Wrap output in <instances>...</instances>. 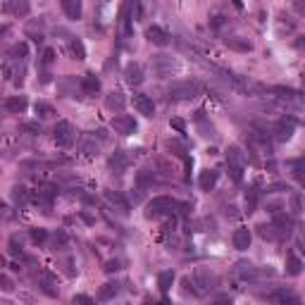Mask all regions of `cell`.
<instances>
[{"mask_svg": "<svg viewBox=\"0 0 305 305\" xmlns=\"http://www.w3.org/2000/svg\"><path fill=\"white\" fill-rule=\"evenodd\" d=\"M291 212H293V217H298V215L303 212V205H300V196H298V193L291 196Z\"/></svg>", "mask_w": 305, "mask_h": 305, "instance_id": "obj_39", "label": "cell"}, {"mask_svg": "<svg viewBox=\"0 0 305 305\" xmlns=\"http://www.w3.org/2000/svg\"><path fill=\"white\" fill-rule=\"evenodd\" d=\"M53 139L60 148H70L77 141V129L70 122H57V126L53 129Z\"/></svg>", "mask_w": 305, "mask_h": 305, "instance_id": "obj_5", "label": "cell"}, {"mask_svg": "<svg viewBox=\"0 0 305 305\" xmlns=\"http://www.w3.org/2000/svg\"><path fill=\"white\" fill-rule=\"evenodd\" d=\"M41 289H43V293H48V296L50 298H55L57 296V291L53 289V282H50V277H43V279H41V284H39Z\"/></svg>", "mask_w": 305, "mask_h": 305, "instance_id": "obj_38", "label": "cell"}, {"mask_svg": "<svg viewBox=\"0 0 305 305\" xmlns=\"http://www.w3.org/2000/svg\"><path fill=\"white\" fill-rule=\"evenodd\" d=\"M62 10L70 19H79L81 17V0H62Z\"/></svg>", "mask_w": 305, "mask_h": 305, "instance_id": "obj_27", "label": "cell"}, {"mask_svg": "<svg viewBox=\"0 0 305 305\" xmlns=\"http://www.w3.org/2000/svg\"><path fill=\"white\" fill-rule=\"evenodd\" d=\"M260 229V236L262 239H267V241H277V236H274V231H272V224L269 227H258Z\"/></svg>", "mask_w": 305, "mask_h": 305, "instance_id": "obj_44", "label": "cell"}, {"mask_svg": "<svg viewBox=\"0 0 305 305\" xmlns=\"http://www.w3.org/2000/svg\"><path fill=\"white\" fill-rule=\"evenodd\" d=\"M8 10L17 17H26L29 15V3H26V0H12L8 5Z\"/></svg>", "mask_w": 305, "mask_h": 305, "instance_id": "obj_30", "label": "cell"}, {"mask_svg": "<svg viewBox=\"0 0 305 305\" xmlns=\"http://www.w3.org/2000/svg\"><path fill=\"white\" fill-rule=\"evenodd\" d=\"M172 284H174V272H172V269L160 272V277H157V286H160V291H162V293H167V291L172 289Z\"/></svg>", "mask_w": 305, "mask_h": 305, "instance_id": "obj_29", "label": "cell"}, {"mask_svg": "<svg viewBox=\"0 0 305 305\" xmlns=\"http://www.w3.org/2000/svg\"><path fill=\"white\" fill-rule=\"evenodd\" d=\"M79 84H81V93H86V95H95L100 91V79L95 77V74H84V79Z\"/></svg>", "mask_w": 305, "mask_h": 305, "instance_id": "obj_17", "label": "cell"}, {"mask_svg": "<svg viewBox=\"0 0 305 305\" xmlns=\"http://www.w3.org/2000/svg\"><path fill=\"white\" fill-rule=\"evenodd\" d=\"M26 53H29L26 43H17V46L10 50V60H15V62H24V60H26Z\"/></svg>", "mask_w": 305, "mask_h": 305, "instance_id": "obj_31", "label": "cell"}, {"mask_svg": "<svg viewBox=\"0 0 305 305\" xmlns=\"http://www.w3.org/2000/svg\"><path fill=\"white\" fill-rule=\"evenodd\" d=\"M70 50H72V55H74L77 60H86V48H84V43H81L79 39H72Z\"/></svg>", "mask_w": 305, "mask_h": 305, "instance_id": "obj_32", "label": "cell"}, {"mask_svg": "<svg viewBox=\"0 0 305 305\" xmlns=\"http://www.w3.org/2000/svg\"><path fill=\"white\" fill-rule=\"evenodd\" d=\"M296 117H282L274 126V136L279 139V141H291L293 139V133H296Z\"/></svg>", "mask_w": 305, "mask_h": 305, "instance_id": "obj_8", "label": "cell"}, {"mask_svg": "<svg viewBox=\"0 0 305 305\" xmlns=\"http://www.w3.org/2000/svg\"><path fill=\"white\" fill-rule=\"evenodd\" d=\"M172 126H174V129H177V131H179V133H184V131H186V124H184L181 119H172Z\"/></svg>", "mask_w": 305, "mask_h": 305, "instance_id": "obj_48", "label": "cell"}, {"mask_svg": "<svg viewBox=\"0 0 305 305\" xmlns=\"http://www.w3.org/2000/svg\"><path fill=\"white\" fill-rule=\"evenodd\" d=\"M279 191H289L286 184H272V186H267V193H279Z\"/></svg>", "mask_w": 305, "mask_h": 305, "instance_id": "obj_47", "label": "cell"}, {"mask_svg": "<svg viewBox=\"0 0 305 305\" xmlns=\"http://www.w3.org/2000/svg\"><path fill=\"white\" fill-rule=\"evenodd\" d=\"M53 60H55V50L53 48H46V50H43V57H41V62L48 67V64H53Z\"/></svg>", "mask_w": 305, "mask_h": 305, "instance_id": "obj_43", "label": "cell"}, {"mask_svg": "<svg viewBox=\"0 0 305 305\" xmlns=\"http://www.w3.org/2000/svg\"><path fill=\"white\" fill-rule=\"evenodd\" d=\"M26 108H29V103H26L24 95H12V98L5 100V110H8V112H15V115H22Z\"/></svg>", "mask_w": 305, "mask_h": 305, "instance_id": "obj_20", "label": "cell"}, {"mask_svg": "<svg viewBox=\"0 0 305 305\" xmlns=\"http://www.w3.org/2000/svg\"><path fill=\"white\" fill-rule=\"evenodd\" d=\"M8 210H10L8 205H3V203H0V217H5V219H12V212H8Z\"/></svg>", "mask_w": 305, "mask_h": 305, "instance_id": "obj_51", "label": "cell"}, {"mask_svg": "<svg viewBox=\"0 0 305 305\" xmlns=\"http://www.w3.org/2000/svg\"><path fill=\"white\" fill-rule=\"evenodd\" d=\"M200 81H193V79H188V81H179V84H174L170 88V98L172 100H193L198 93H200Z\"/></svg>", "mask_w": 305, "mask_h": 305, "instance_id": "obj_3", "label": "cell"}, {"mask_svg": "<svg viewBox=\"0 0 305 305\" xmlns=\"http://www.w3.org/2000/svg\"><path fill=\"white\" fill-rule=\"evenodd\" d=\"M224 43H227V48H231V50H239V53H248V50H253L251 41L241 39V36H229V39H224Z\"/></svg>", "mask_w": 305, "mask_h": 305, "instance_id": "obj_22", "label": "cell"}, {"mask_svg": "<svg viewBox=\"0 0 305 305\" xmlns=\"http://www.w3.org/2000/svg\"><path fill=\"white\" fill-rule=\"evenodd\" d=\"M112 129H115V133L129 136V133L136 131V122H133V117H129V115H117V117L112 119Z\"/></svg>", "mask_w": 305, "mask_h": 305, "instance_id": "obj_10", "label": "cell"}, {"mask_svg": "<svg viewBox=\"0 0 305 305\" xmlns=\"http://www.w3.org/2000/svg\"><path fill=\"white\" fill-rule=\"evenodd\" d=\"M8 33H10V26H8V24H0V43L5 41V36H8Z\"/></svg>", "mask_w": 305, "mask_h": 305, "instance_id": "obj_52", "label": "cell"}, {"mask_svg": "<svg viewBox=\"0 0 305 305\" xmlns=\"http://www.w3.org/2000/svg\"><path fill=\"white\" fill-rule=\"evenodd\" d=\"M29 200H31V198H29V191H26L24 186H15V188H12V203H15V208L22 210V208L29 205Z\"/></svg>", "mask_w": 305, "mask_h": 305, "instance_id": "obj_25", "label": "cell"}, {"mask_svg": "<svg viewBox=\"0 0 305 305\" xmlns=\"http://www.w3.org/2000/svg\"><path fill=\"white\" fill-rule=\"evenodd\" d=\"M126 164H129V157H126V153H122V150H117L115 155H110V170L115 174H124Z\"/></svg>", "mask_w": 305, "mask_h": 305, "instance_id": "obj_19", "label": "cell"}, {"mask_svg": "<svg viewBox=\"0 0 305 305\" xmlns=\"http://www.w3.org/2000/svg\"><path fill=\"white\" fill-rule=\"evenodd\" d=\"M198 122H200V119H198ZM200 131H203V136H215V129H212V126H208V124H203V122H200Z\"/></svg>", "mask_w": 305, "mask_h": 305, "instance_id": "obj_50", "label": "cell"}, {"mask_svg": "<svg viewBox=\"0 0 305 305\" xmlns=\"http://www.w3.org/2000/svg\"><path fill=\"white\" fill-rule=\"evenodd\" d=\"M133 108L139 110L143 117H153L155 115V105H153V100L148 95H133Z\"/></svg>", "mask_w": 305, "mask_h": 305, "instance_id": "obj_15", "label": "cell"}, {"mask_svg": "<svg viewBox=\"0 0 305 305\" xmlns=\"http://www.w3.org/2000/svg\"><path fill=\"white\" fill-rule=\"evenodd\" d=\"M62 267H64V272L70 274V277H74V274H77V269L72 267V260H64V262H62Z\"/></svg>", "mask_w": 305, "mask_h": 305, "instance_id": "obj_49", "label": "cell"}, {"mask_svg": "<svg viewBox=\"0 0 305 305\" xmlns=\"http://www.w3.org/2000/svg\"><path fill=\"white\" fill-rule=\"evenodd\" d=\"M117 293H119V284L117 282H108V284H103V286H100L98 298H100V300H112Z\"/></svg>", "mask_w": 305, "mask_h": 305, "instance_id": "obj_28", "label": "cell"}, {"mask_svg": "<svg viewBox=\"0 0 305 305\" xmlns=\"http://www.w3.org/2000/svg\"><path fill=\"white\" fill-rule=\"evenodd\" d=\"M33 110H36V115H39L41 119H48V117H53V115H55L53 105H48V103H36Z\"/></svg>", "mask_w": 305, "mask_h": 305, "instance_id": "obj_33", "label": "cell"}, {"mask_svg": "<svg viewBox=\"0 0 305 305\" xmlns=\"http://www.w3.org/2000/svg\"><path fill=\"white\" fill-rule=\"evenodd\" d=\"M55 196H57V186H53V184H41L39 191L33 193L31 200H33V205H36V208H41L43 212H50Z\"/></svg>", "mask_w": 305, "mask_h": 305, "instance_id": "obj_4", "label": "cell"}, {"mask_svg": "<svg viewBox=\"0 0 305 305\" xmlns=\"http://www.w3.org/2000/svg\"><path fill=\"white\" fill-rule=\"evenodd\" d=\"M251 241H253V234L248 227H239L234 231V236H231V243H234L236 251H246L251 246Z\"/></svg>", "mask_w": 305, "mask_h": 305, "instance_id": "obj_12", "label": "cell"}, {"mask_svg": "<svg viewBox=\"0 0 305 305\" xmlns=\"http://www.w3.org/2000/svg\"><path fill=\"white\" fill-rule=\"evenodd\" d=\"M229 174H231V179H234L236 184L243 179V170H241V167H229Z\"/></svg>", "mask_w": 305, "mask_h": 305, "instance_id": "obj_45", "label": "cell"}, {"mask_svg": "<svg viewBox=\"0 0 305 305\" xmlns=\"http://www.w3.org/2000/svg\"><path fill=\"white\" fill-rule=\"evenodd\" d=\"M0 291H5V293H12V291H15V282L3 272H0Z\"/></svg>", "mask_w": 305, "mask_h": 305, "instance_id": "obj_36", "label": "cell"}, {"mask_svg": "<svg viewBox=\"0 0 305 305\" xmlns=\"http://www.w3.org/2000/svg\"><path fill=\"white\" fill-rule=\"evenodd\" d=\"M153 72H155L160 79L170 77L172 72H177L174 57H170V55H155V57H153Z\"/></svg>", "mask_w": 305, "mask_h": 305, "instance_id": "obj_7", "label": "cell"}, {"mask_svg": "<svg viewBox=\"0 0 305 305\" xmlns=\"http://www.w3.org/2000/svg\"><path fill=\"white\" fill-rule=\"evenodd\" d=\"M269 300H274V303H293L298 305L300 300H298V296H293L289 289H279V291H274V293H269Z\"/></svg>", "mask_w": 305, "mask_h": 305, "instance_id": "obj_24", "label": "cell"}, {"mask_svg": "<svg viewBox=\"0 0 305 305\" xmlns=\"http://www.w3.org/2000/svg\"><path fill=\"white\" fill-rule=\"evenodd\" d=\"M53 248L55 251H64V248H67V234H64V231H57V234H55Z\"/></svg>", "mask_w": 305, "mask_h": 305, "instance_id": "obj_35", "label": "cell"}, {"mask_svg": "<svg viewBox=\"0 0 305 305\" xmlns=\"http://www.w3.org/2000/svg\"><path fill=\"white\" fill-rule=\"evenodd\" d=\"M105 105H108V110H112V112H122L124 105H126V100H124V95L122 93L112 91V93L105 95Z\"/></svg>", "mask_w": 305, "mask_h": 305, "instance_id": "obj_23", "label": "cell"}, {"mask_svg": "<svg viewBox=\"0 0 305 305\" xmlns=\"http://www.w3.org/2000/svg\"><path fill=\"white\" fill-rule=\"evenodd\" d=\"M98 150H100V143L95 141V136L84 133V136H81V143H79V153L84 157H93V155H98Z\"/></svg>", "mask_w": 305, "mask_h": 305, "instance_id": "obj_13", "label": "cell"}, {"mask_svg": "<svg viewBox=\"0 0 305 305\" xmlns=\"http://www.w3.org/2000/svg\"><path fill=\"white\" fill-rule=\"evenodd\" d=\"M236 215H239L236 208H234V205H229V208H227V217H236Z\"/></svg>", "mask_w": 305, "mask_h": 305, "instance_id": "obj_54", "label": "cell"}, {"mask_svg": "<svg viewBox=\"0 0 305 305\" xmlns=\"http://www.w3.org/2000/svg\"><path fill=\"white\" fill-rule=\"evenodd\" d=\"M105 200H108L115 210L122 215V217H126L129 215V210H131V205H129V200H126L122 193H117V191H105Z\"/></svg>", "mask_w": 305, "mask_h": 305, "instance_id": "obj_9", "label": "cell"}, {"mask_svg": "<svg viewBox=\"0 0 305 305\" xmlns=\"http://www.w3.org/2000/svg\"><path fill=\"white\" fill-rule=\"evenodd\" d=\"M3 267H5V258H3V255H0V269H3Z\"/></svg>", "mask_w": 305, "mask_h": 305, "instance_id": "obj_55", "label": "cell"}, {"mask_svg": "<svg viewBox=\"0 0 305 305\" xmlns=\"http://www.w3.org/2000/svg\"><path fill=\"white\" fill-rule=\"evenodd\" d=\"M293 229H296V222H293V217H289V215H282V212H277V215H274L272 231H274V236H277V241L289 239V236L293 234Z\"/></svg>", "mask_w": 305, "mask_h": 305, "instance_id": "obj_6", "label": "cell"}, {"mask_svg": "<svg viewBox=\"0 0 305 305\" xmlns=\"http://www.w3.org/2000/svg\"><path fill=\"white\" fill-rule=\"evenodd\" d=\"M31 241H33V243L48 241V231H46V229H31Z\"/></svg>", "mask_w": 305, "mask_h": 305, "instance_id": "obj_40", "label": "cell"}, {"mask_svg": "<svg viewBox=\"0 0 305 305\" xmlns=\"http://www.w3.org/2000/svg\"><path fill=\"white\" fill-rule=\"evenodd\" d=\"M217 170H205V172H200V179H198V186H200V191H212L215 188V184H217Z\"/></svg>", "mask_w": 305, "mask_h": 305, "instance_id": "obj_21", "label": "cell"}, {"mask_svg": "<svg viewBox=\"0 0 305 305\" xmlns=\"http://www.w3.org/2000/svg\"><path fill=\"white\" fill-rule=\"evenodd\" d=\"M10 253L15 255V258H22V243H17V239H10Z\"/></svg>", "mask_w": 305, "mask_h": 305, "instance_id": "obj_42", "label": "cell"}, {"mask_svg": "<svg viewBox=\"0 0 305 305\" xmlns=\"http://www.w3.org/2000/svg\"><path fill=\"white\" fill-rule=\"evenodd\" d=\"M155 184H160V179H157V172H150V170H141V172L136 174V186L139 188H153Z\"/></svg>", "mask_w": 305, "mask_h": 305, "instance_id": "obj_16", "label": "cell"}, {"mask_svg": "<svg viewBox=\"0 0 305 305\" xmlns=\"http://www.w3.org/2000/svg\"><path fill=\"white\" fill-rule=\"evenodd\" d=\"M172 212H177V200L170 196H157L146 205V217L148 219L167 217V215H172Z\"/></svg>", "mask_w": 305, "mask_h": 305, "instance_id": "obj_2", "label": "cell"}, {"mask_svg": "<svg viewBox=\"0 0 305 305\" xmlns=\"http://www.w3.org/2000/svg\"><path fill=\"white\" fill-rule=\"evenodd\" d=\"M72 303L77 305V303H81V305H93V298L91 296H74L72 298Z\"/></svg>", "mask_w": 305, "mask_h": 305, "instance_id": "obj_46", "label": "cell"}, {"mask_svg": "<svg viewBox=\"0 0 305 305\" xmlns=\"http://www.w3.org/2000/svg\"><path fill=\"white\" fill-rule=\"evenodd\" d=\"M103 269H105V272H108V274H112V272H119V269H122V260H108Z\"/></svg>", "mask_w": 305, "mask_h": 305, "instance_id": "obj_41", "label": "cell"}, {"mask_svg": "<svg viewBox=\"0 0 305 305\" xmlns=\"http://www.w3.org/2000/svg\"><path fill=\"white\" fill-rule=\"evenodd\" d=\"M26 131H41V126L36 122H31V124H26Z\"/></svg>", "mask_w": 305, "mask_h": 305, "instance_id": "obj_53", "label": "cell"}, {"mask_svg": "<svg viewBox=\"0 0 305 305\" xmlns=\"http://www.w3.org/2000/svg\"><path fill=\"white\" fill-rule=\"evenodd\" d=\"M291 167H293V177H296V179L303 184V181H305V174H303L305 162H303V160H293V162H291Z\"/></svg>", "mask_w": 305, "mask_h": 305, "instance_id": "obj_37", "label": "cell"}, {"mask_svg": "<svg viewBox=\"0 0 305 305\" xmlns=\"http://www.w3.org/2000/svg\"><path fill=\"white\" fill-rule=\"evenodd\" d=\"M227 164L229 167H246V153H243L239 146H231V148L227 150Z\"/></svg>", "mask_w": 305, "mask_h": 305, "instance_id": "obj_18", "label": "cell"}, {"mask_svg": "<svg viewBox=\"0 0 305 305\" xmlns=\"http://www.w3.org/2000/svg\"><path fill=\"white\" fill-rule=\"evenodd\" d=\"M124 81L129 86H141L143 84V67L139 62H129L124 70Z\"/></svg>", "mask_w": 305, "mask_h": 305, "instance_id": "obj_11", "label": "cell"}, {"mask_svg": "<svg viewBox=\"0 0 305 305\" xmlns=\"http://www.w3.org/2000/svg\"><path fill=\"white\" fill-rule=\"evenodd\" d=\"M255 205H258V191H255V188H251V191L246 193V208H248V215H251V212H255Z\"/></svg>", "mask_w": 305, "mask_h": 305, "instance_id": "obj_34", "label": "cell"}, {"mask_svg": "<svg viewBox=\"0 0 305 305\" xmlns=\"http://www.w3.org/2000/svg\"><path fill=\"white\" fill-rule=\"evenodd\" d=\"M300 272H303V260L298 258L296 253H289V255H286V274L298 277Z\"/></svg>", "mask_w": 305, "mask_h": 305, "instance_id": "obj_26", "label": "cell"}, {"mask_svg": "<svg viewBox=\"0 0 305 305\" xmlns=\"http://www.w3.org/2000/svg\"><path fill=\"white\" fill-rule=\"evenodd\" d=\"M146 36H148V41L153 43V46L164 48L167 43H170V33L164 31V29H160V26H148V31H146Z\"/></svg>", "mask_w": 305, "mask_h": 305, "instance_id": "obj_14", "label": "cell"}, {"mask_svg": "<svg viewBox=\"0 0 305 305\" xmlns=\"http://www.w3.org/2000/svg\"><path fill=\"white\" fill-rule=\"evenodd\" d=\"M191 289H193V296H208L210 291L217 289V274L205 267H198L191 277Z\"/></svg>", "mask_w": 305, "mask_h": 305, "instance_id": "obj_1", "label": "cell"}]
</instances>
